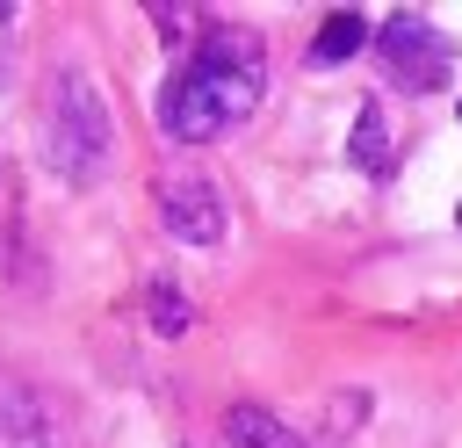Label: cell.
<instances>
[{
    "instance_id": "277c9868",
    "label": "cell",
    "mask_w": 462,
    "mask_h": 448,
    "mask_svg": "<svg viewBox=\"0 0 462 448\" xmlns=\"http://www.w3.org/2000/svg\"><path fill=\"white\" fill-rule=\"evenodd\" d=\"M159 217L180 246H217L224 238V195L202 173H166L159 181Z\"/></svg>"
},
{
    "instance_id": "52a82bcc",
    "label": "cell",
    "mask_w": 462,
    "mask_h": 448,
    "mask_svg": "<svg viewBox=\"0 0 462 448\" xmlns=\"http://www.w3.org/2000/svg\"><path fill=\"white\" fill-rule=\"evenodd\" d=\"M224 441H231V448H310V441H296L267 405H231V412H224Z\"/></svg>"
},
{
    "instance_id": "5b68a950",
    "label": "cell",
    "mask_w": 462,
    "mask_h": 448,
    "mask_svg": "<svg viewBox=\"0 0 462 448\" xmlns=\"http://www.w3.org/2000/svg\"><path fill=\"white\" fill-rule=\"evenodd\" d=\"M0 448H65L58 426H51V412L22 383H7V376H0Z\"/></svg>"
},
{
    "instance_id": "7a4b0ae2",
    "label": "cell",
    "mask_w": 462,
    "mask_h": 448,
    "mask_svg": "<svg viewBox=\"0 0 462 448\" xmlns=\"http://www.w3.org/2000/svg\"><path fill=\"white\" fill-rule=\"evenodd\" d=\"M108 152H116V123H108V101L94 94L87 72H58L51 79V108H43V159L58 181L87 188L108 173Z\"/></svg>"
},
{
    "instance_id": "6da1fadb",
    "label": "cell",
    "mask_w": 462,
    "mask_h": 448,
    "mask_svg": "<svg viewBox=\"0 0 462 448\" xmlns=\"http://www.w3.org/2000/svg\"><path fill=\"white\" fill-rule=\"evenodd\" d=\"M260 87H267L260 36H245V29H202V51L159 87V123L180 145H209V137H224L231 123H245L260 108Z\"/></svg>"
},
{
    "instance_id": "ba28073f",
    "label": "cell",
    "mask_w": 462,
    "mask_h": 448,
    "mask_svg": "<svg viewBox=\"0 0 462 448\" xmlns=\"http://www.w3.org/2000/svg\"><path fill=\"white\" fill-rule=\"evenodd\" d=\"M354 166H361V173H390V123H383L375 101L354 116Z\"/></svg>"
},
{
    "instance_id": "9c48e42d",
    "label": "cell",
    "mask_w": 462,
    "mask_h": 448,
    "mask_svg": "<svg viewBox=\"0 0 462 448\" xmlns=\"http://www.w3.org/2000/svg\"><path fill=\"white\" fill-rule=\"evenodd\" d=\"M152 318H159V332H166V340H180V332L195 325V311H188V303H180V296H173L166 282L152 289Z\"/></svg>"
},
{
    "instance_id": "3957f363",
    "label": "cell",
    "mask_w": 462,
    "mask_h": 448,
    "mask_svg": "<svg viewBox=\"0 0 462 448\" xmlns=\"http://www.w3.org/2000/svg\"><path fill=\"white\" fill-rule=\"evenodd\" d=\"M375 65L390 72V87H397V94H433V87H448L455 43H448L426 14L397 7V14H383V22H375Z\"/></svg>"
},
{
    "instance_id": "8992f818",
    "label": "cell",
    "mask_w": 462,
    "mask_h": 448,
    "mask_svg": "<svg viewBox=\"0 0 462 448\" xmlns=\"http://www.w3.org/2000/svg\"><path fill=\"white\" fill-rule=\"evenodd\" d=\"M361 43H375V29H368L354 7H339V14L318 22V36H310V65H318V72H325V65H346Z\"/></svg>"
},
{
    "instance_id": "30bf717a",
    "label": "cell",
    "mask_w": 462,
    "mask_h": 448,
    "mask_svg": "<svg viewBox=\"0 0 462 448\" xmlns=\"http://www.w3.org/2000/svg\"><path fill=\"white\" fill-rule=\"evenodd\" d=\"M455 224H462V210H455Z\"/></svg>"
}]
</instances>
